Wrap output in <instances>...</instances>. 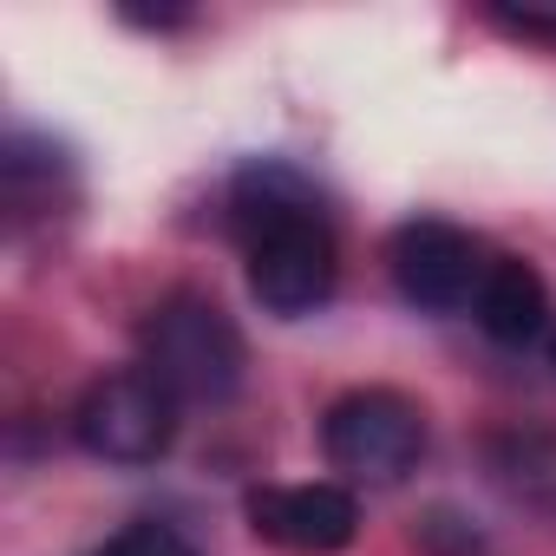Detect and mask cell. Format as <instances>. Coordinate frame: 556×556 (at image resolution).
<instances>
[{
  "label": "cell",
  "mask_w": 556,
  "mask_h": 556,
  "mask_svg": "<svg viewBox=\"0 0 556 556\" xmlns=\"http://www.w3.org/2000/svg\"><path fill=\"white\" fill-rule=\"evenodd\" d=\"M229 229L242 236V255H249V295L268 315L302 321L334 302L341 242H334V223L321 216L315 184L295 164H275V157L242 164L229 184Z\"/></svg>",
  "instance_id": "obj_1"
},
{
  "label": "cell",
  "mask_w": 556,
  "mask_h": 556,
  "mask_svg": "<svg viewBox=\"0 0 556 556\" xmlns=\"http://www.w3.org/2000/svg\"><path fill=\"white\" fill-rule=\"evenodd\" d=\"M138 367L177 400V406H223L242 374H249V348L242 328L197 289L164 295L144 328H138Z\"/></svg>",
  "instance_id": "obj_2"
},
{
  "label": "cell",
  "mask_w": 556,
  "mask_h": 556,
  "mask_svg": "<svg viewBox=\"0 0 556 556\" xmlns=\"http://www.w3.org/2000/svg\"><path fill=\"white\" fill-rule=\"evenodd\" d=\"M321 452L348 484H400L426 458V413L400 387H354L328 406Z\"/></svg>",
  "instance_id": "obj_3"
},
{
  "label": "cell",
  "mask_w": 556,
  "mask_h": 556,
  "mask_svg": "<svg viewBox=\"0 0 556 556\" xmlns=\"http://www.w3.org/2000/svg\"><path fill=\"white\" fill-rule=\"evenodd\" d=\"M73 439L105 465H157L177 445V400L144 367L99 374L73 406Z\"/></svg>",
  "instance_id": "obj_4"
},
{
  "label": "cell",
  "mask_w": 556,
  "mask_h": 556,
  "mask_svg": "<svg viewBox=\"0 0 556 556\" xmlns=\"http://www.w3.org/2000/svg\"><path fill=\"white\" fill-rule=\"evenodd\" d=\"M387 268H393V289L426 308V315H458L478 302L491 255L471 229L445 223V216H413L387 236Z\"/></svg>",
  "instance_id": "obj_5"
},
{
  "label": "cell",
  "mask_w": 556,
  "mask_h": 556,
  "mask_svg": "<svg viewBox=\"0 0 556 556\" xmlns=\"http://www.w3.org/2000/svg\"><path fill=\"white\" fill-rule=\"evenodd\" d=\"M242 517L262 543L289 556H341L361 536V504L348 484L315 478V484H255L242 497Z\"/></svg>",
  "instance_id": "obj_6"
},
{
  "label": "cell",
  "mask_w": 556,
  "mask_h": 556,
  "mask_svg": "<svg viewBox=\"0 0 556 556\" xmlns=\"http://www.w3.org/2000/svg\"><path fill=\"white\" fill-rule=\"evenodd\" d=\"M471 315L497 348H530L549 328V289L523 255H491V275H484Z\"/></svg>",
  "instance_id": "obj_7"
},
{
  "label": "cell",
  "mask_w": 556,
  "mask_h": 556,
  "mask_svg": "<svg viewBox=\"0 0 556 556\" xmlns=\"http://www.w3.org/2000/svg\"><path fill=\"white\" fill-rule=\"evenodd\" d=\"M92 556H197V543L177 530V523H157V517H138L125 523L112 543H99Z\"/></svg>",
  "instance_id": "obj_8"
},
{
  "label": "cell",
  "mask_w": 556,
  "mask_h": 556,
  "mask_svg": "<svg viewBox=\"0 0 556 556\" xmlns=\"http://www.w3.org/2000/svg\"><path fill=\"white\" fill-rule=\"evenodd\" d=\"M491 27H504V34H517V40L556 47V14H549V8H491Z\"/></svg>",
  "instance_id": "obj_9"
},
{
  "label": "cell",
  "mask_w": 556,
  "mask_h": 556,
  "mask_svg": "<svg viewBox=\"0 0 556 556\" xmlns=\"http://www.w3.org/2000/svg\"><path fill=\"white\" fill-rule=\"evenodd\" d=\"M549 367H556V328H549Z\"/></svg>",
  "instance_id": "obj_10"
}]
</instances>
